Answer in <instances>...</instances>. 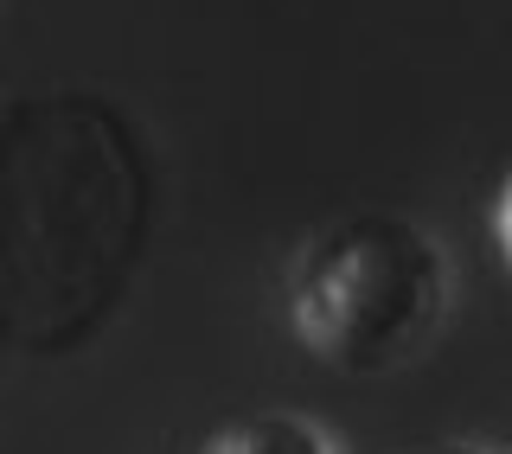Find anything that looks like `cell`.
Returning <instances> with one entry per match:
<instances>
[{
  "mask_svg": "<svg viewBox=\"0 0 512 454\" xmlns=\"http://www.w3.org/2000/svg\"><path fill=\"white\" fill-rule=\"evenodd\" d=\"M448 320V256L404 212H333L288 256V327L320 365L384 378Z\"/></svg>",
  "mask_w": 512,
  "mask_h": 454,
  "instance_id": "2",
  "label": "cell"
},
{
  "mask_svg": "<svg viewBox=\"0 0 512 454\" xmlns=\"http://www.w3.org/2000/svg\"><path fill=\"white\" fill-rule=\"evenodd\" d=\"M160 231V154L103 90H0V371L116 327Z\"/></svg>",
  "mask_w": 512,
  "mask_h": 454,
  "instance_id": "1",
  "label": "cell"
},
{
  "mask_svg": "<svg viewBox=\"0 0 512 454\" xmlns=\"http://www.w3.org/2000/svg\"><path fill=\"white\" fill-rule=\"evenodd\" d=\"M493 237H500V256L512 263V173H506L500 199H493Z\"/></svg>",
  "mask_w": 512,
  "mask_h": 454,
  "instance_id": "4",
  "label": "cell"
},
{
  "mask_svg": "<svg viewBox=\"0 0 512 454\" xmlns=\"http://www.w3.org/2000/svg\"><path fill=\"white\" fill-rule=\"evenodd\" d=\"M199 454H333V442H327L320 423H308V416H295V410H263V416H250V423L218 429Z\"/></svg>",
  "mask_w": 512,
  "mask_h": 454,
  "instance_id": "3",
  "label": "cell"
},
{
  "mask_svg": "<svg viewBox=\"0 0 512 454\" xmlns=\"http://www.w3.org/2000/svg\"><path fill=\"white\" fill-rule=\"evenodd\" d=\"M429 454H487V448H468V442H448V448H429Z\"/></svg>",
  "mask_w": 512,
  "mask_h": 454,
  "instance_id": "5",
  "label": "cell"
}]
</instances>
